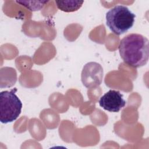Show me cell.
Returning a JSON list of instances; mask_svg holds the SVG:
<instances>
[{
  "label": "cell",
  "instance_id": "1",
  "mask_svg": "<svg viewBox=\"0 0 149 149\" xmlns=\"http://www.w3.org/2000/svg\"><path fill=\"white\" fill-rule=\"evenodd\" d=\"M119 51L125 63L133 68L142 67L148 61V40L140 34H129L120 40Z\"/></svg>",
  "mask_w": 149,
  "mask_h": 149
},
{
  "label": "cell",
  "instance_id": "2",
  "mask_svg": "<svg viewBox=\"0 0 149 149\" xmlns=\"http://www.w3.org/2000/svg\"><path fill=\"white\" fill-rule=\"evenodd\" d=\"M136 15L123 5H116L106 13V24L115 34L119 36L130 29L134 23Z\"/></svg>",
  "mask_w": 149,
  "mask_h": 149
},
{
  "label": "cell",
  "instance_id": "3",
  "mask_svg": "<svg viewBox=\"0 0 149 149\" xmlns=\"http://www.w3.org/2000/svg\"><path fill=\"white\" fill-rule=\"evenodd\" d=\"M16 90L0 93V120L2 123H11L20 115L22 103L15 94Z\"/></svg>",
  "mask_w": 149,
  "mask_h": 149
},
{
  "label": "cell",
  "instance_id": "4",
  "mask_svg": "<svg viewBox=\"0 0 149 149\" xmlns=\"http://www.w3.org/2000/svg\"><path fill=\"white\" fill-rule=\"evenodd\" d=\"M103 69L96 62H89L84 65L81 72V81L88 88L98 87L102 83Z\"/></svg>",
  "mask_w": 149,
  "mask_h": 149
},
{
  "label": "cell",
  "instance_id": "5",
  "mask_svg": "<svg viewBox=\"0 0 149 149\" xmlns=\"http://www.w3.org/2000/svg\"><path fill=\"white\" fill-rule=\"evenodd\" d=\"M100 106L111 112H118L126 104L123 95L118 91L110 90L102 96L98 101Z\"/></svg>",
  "mask_w": 149,
  "mask_h": 149
},
{
  "label": "cell",
  "instance_id": "6",
  "mask_svg": "<svg viewBox=\"0 0 149 149\" xmlns=\"http://www.w3.org/2000/svg\"><path fill=\"white\" fill-rule=\"evenodd\" d=\"M83 2V1H55L57 8L65 12L77 11L81 7Z\"/></svg>",
  "mask_w": 149,
  "mask_h": 149
},
{
  "label": "cell",
  "instance_id": "7",
  "mask_svg": "<svg viewBox=\"0 0 149 149\" xmlns=\"http://www.w3.org/2000/svg\"><path fill=\"white\" fill-rule=\"evenodd\" d=\"M48 1H17L16 2L24 6L30 11H37L40 10L43 8L44 5L48 2Z\"/></svg>",
  "mask_w": 149,
  "mask_h": 149
}]
</instances>
